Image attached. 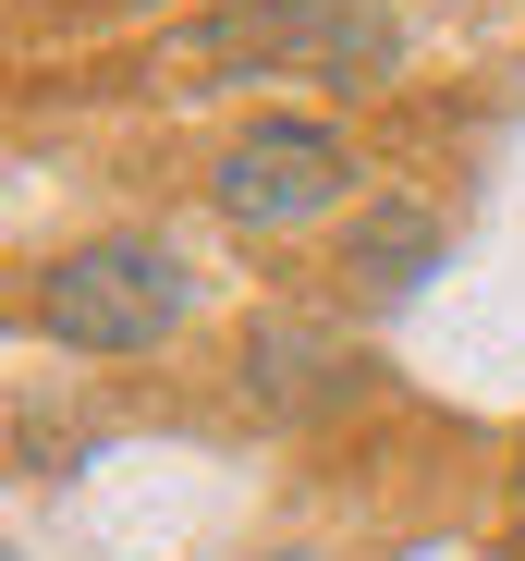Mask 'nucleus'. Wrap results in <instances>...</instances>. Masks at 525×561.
I'll return each mask as SVG.
<instances>
[{
	"mask_svg": "<svg viewBox=\"0 0 525 561\" xmlns=\"http://www.w3.org/2000/svg\"><path fill=\"white\" fill-rule=\"evenodd\" d=\"M37 330L61 354H159L184 330V256L147 232H99L37 268Z\"/></svg>",
	"mask_w": 525,
	"mask_h": 561,
	"instance_id": "obj_1",
	"label": "nucleus"
},
{
	"mask_svg": "<svg viewBox=\"0 0 525 561\" xmlns=\"http://www.w3.org/2000/svg\"><path fill=\"white\" fill-rule=\"evenodd\" d=\"M208 196H220V220H232V232H294V220H318V208L355 196V147H342L330 123L270 111V123H244V135L220 147Z\"/></svg>",
	"mask_w": 525,
	"mask_h": 561,
	"instance_id": "obj_2",
	"label": "nucleus"
},
{
	"mask_svg": "<svg viewBox=\"0 0 525 561\" xmlns=\"http://www.w3.org/2000/svg\"><path fill=\"white\" fill-rule=\"evenodd\" d=\"M427 256H441V220H427V208H367V220H355V268H367V294H415Z\"/></svg>",
	"mask_w": 525,
	"mask_h": 561,
	"instance_id": "obj_3",
	"label": "nucleus"
},
{
	"mask_svg": "<svg viewBox=\"0 0 525 561\" xmlns=\"http://www.w3.org/2000/svg\"><path fill=\"white\" fill-rule=\"evenodd\" d=\"M513 477H525V451H513Z\"/></svg>",
	"mask_w": 525,
	"mask_h": 561,
	"instance_id": "obj_4",
	"label": "nucleus"
}]
</instances>
